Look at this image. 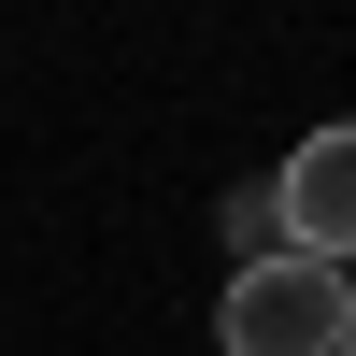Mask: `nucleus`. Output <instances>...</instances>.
<instances>
[{"instance_id":"nucleus-1","label":"nucleus","mask_w":356,"mask_h":356,"mask_svg":"<svg viewBox=\"0 0 356 356\" xmlns=\"http://www.w3.org/2000/svg\"><path fill=\"white\" fill-rule=\"evenodd\" d=\"M342 314H356V285L328 257H257V271H228L214 342L228 356H342Z\"/></svg>"},{"instance_id":"nucleus-2","label":"nucleus","mask_w":356,"mask_h":356,"mask_svg":"<svg viewBox=\"0 0 356 356\" xmlns=\"http://www.w3.org/2000/svg\"><path fill=\"white\" fill-rule=\"evenodd\" d=\"M271 214H285V257H356V114H328V129H300L285 143V171H271Z\"/></svg>"},{"instance_id":"nucleus-3","label":"nucleus","mask_w":356,"mask_h":356,"mask_svg":"<svg viewBox=\"0 0 356 356\" xmlns=\"http://www.w3.org/2000/svg\"><path fill=\"white\" fill-rule=\"evenodd\" d=\"M228 243H243V271H257V257H285V214H271V186H243V200H228Z\"/></svg>"},{"instance_id":"nucleus-4","label":"nucleus","mask_w":356,"mask_h":356,"mask_svg":"<svg viewBox=\"0 0 356 356\" xmlns=\"http://www.w3.org/2000/svg\"><path fill=\"white\" fill-rule=\"evenodd\" d=\"M342 356H356V314H342Z\"/></svg>"}]
</instances>
